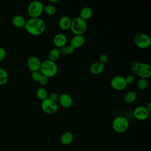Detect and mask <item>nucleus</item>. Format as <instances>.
<instances>
[{
  "label": "nucleus",
  "instance_id": "obj_1",
  "mask_svg": "<svg viewBox=\"0 0 151 151\" xmlns=\"http://www.w3.org/2000/svg\"><path fill=\"white\" fill-rule=\"evenodd\" d=\"M24 28L29 34L38 36L44 33L46 24L45 21L40 18H30L26 21Z\"/></svg>",
  "mask_w": 151,
  "mask_h": 151
},
{
  "label": "nucleus",
  "instance_id": "obj_2",
  "mask_svg": "<svg viewBox=\"0 0 151 151\" xmlns=\"http://www.w3.org/2000/svg\"><path fill=\"white\" fill-rule=\"evenodd\" d=\"M130 69L141 78L147 79L151 76V67L147 63L132 61L130 63Z\"/></svg>",
  "mask_w": 151,
  "mask_h": 151
},
{
  "label": "nucleus",
  "instance_id": "obj_3",
  "mask_svg": "<svg viewBox=\"0 0 151 151\" xmlns=\"http://www.w3.org/2000/svg\"><path fill=\"white\" fill-rule=\"evenodd\" d=\"M40 71L42 75L47 77H52L55 76L58 71V66L55 62L50 60H46L42 61L41 64Z\"/></svg>",
  "mask_w": 151,
  "mask_h": 151
},
{
  "label": "nucleus",
  "instance_id": "obj_4",
  "mask_svg": "<svg viewBox=\"0 0 151 151\" xmlns=\"http://www.w3.org/2000/svg\"><path fill=\"white\" fill-rule=\"evenodd\" d=\"M87 28V25L86 21L77 17L71 19L70 29L74 35H81L86 32Z\"/></svg>",
  "mask_w": 151,
  "mask_h": 151
},
{
  "label": "nucleus",
  "instance_id": "obj_5",
  "mask_svg": "<svg viewBox=\"0 0 151 151\" xmlns=\"http://www.w3.org/2000/svg\"><path fill=\"white\" fill-rule=\"evenodd\" d=\"M44 6L41 1H33L28 6V14L31 18H40L44 12Z\"/></svg>",
  "mask_w": 151,
  "mask_h": 151
},
{
  "label": "nucleus",
  "instance_id": "obj_6",
  "mask_svg": "<svg viewBox=\"0 0 151 151\" xmlns=\"http://www.w3.org/2000/svg\"><path fill=\"white\" fill-rule=\"evenodd\" d=\"M129 126L128 120L123 116H117L113 121V130L119 133H122L127 130Z\"/></svg>",
  "mask_w": 151,
  "mask_h": 151
},
{
  "label": "nucleus",
  "instance_id": "obj_7",
  "mask_svg": "<svg viewBox=\"0 0 151 151\" xmlns=\"http://www.w3.org/2000/svg\"><path fill=\"white\" fill-rule=\"evenodd\" d=\"M135 45L140 49H146L151 44L150 37L145 33H139L134 37Z\"/></svg>",
  "mask_w": 151,
  "mask_h": 151
},
{
  "label": "nucleus",
  "instance_id": "obj_8",
  "mask_svg": "<svg viewBox=\"0 0 151 151\" xmlns=\"http://www.w3.org/2000/svg\"><path fill=\"white\" fill-rule=\"evenodd\" d=\"M41 106L43 111L48 114H52L58 110L57 102L51 100L48 97L42 101Z\"/></svg>",
  "mask_w": 151,
  "mask_h": 151
},
{
  "label": "nucleus",
  "instance_id": "obj_9",
  "mask_svg": "<svg viewBox=\"0 0 151 151\" xmlns=\"http://www.w3.org/2000/svg\"><path fill=\"white\" fill-rule=\"evenodd\" d=\"M110 86L114 89L120 91L126 87L127 83L124 77L120 76H116L111 79Z\"/></svg>",
  "mask_w": 151,
  "mask_h": 151
},
{
  "label": "nucleus",
  "instance_id": "obj_10",
  "mask_svg": "<svg viewBox=\"0 0 151 151\" xmlns=\"http://www.w3.org/2000/svg\"><path fill=\"white\" fill-rule=\"evenodd\" d=\"M41 64V62L40 58L35 55L30 56L27 60L28 67L31 72L40 71Z\"/></svg>",
  "mask_w": 151,
  "mask_h": 151
},
{
  "label": "nucleus",
  "instance_id": "obj_11",
  "mask_svg": "<svg viewBox=\"0 0 151 151\" xmlns=\"http://www.w3.org/2000/svg\"><path fill=\"white\" fill-rule=\"evenodd\" d=\"M133 116L137 120H145L148 118L149 112L145 106H140L136 107L134 109L133 111Z\"/></svg>",
  "mask_w": 151,
  "mask_h": 151
},
{
  "label": "nucleus",
  "instance_id": "obj_12",
  "mask_svg": "<svg viewBox=\"0 0 151 151\" xmlns=\"http://www.w3.org/2000/svg\"><path fill=\"white\" fill-rule=\"evenodd\" d=\"M67 42V38L65 35L62 33L55 34L53 38V43L56 48H60L65 46Z\"/></svg>",
  "mask_w": 151,
  "mask_h": 151
},
{
  "label": "nucleus",
  "instance_id": "obj_13",
  "mask_svg": "<svg viewBox=\"0 0 151 151\" xmlns=\"http://www.w3.org/2000/svg\"><path fill=\"white\" fill-rule=\"evenodd\" d=\"M58 102L63 107L69 108L72 106L73 99L69 94L63 93L59 96Z\"/></svg>",
  "mask_w": 151,
  "mask_h": 151
},
{
  "label": "nucleus",
  "instance_id": "obj_14",
  "mask_svg": "<svg viewBox=\"0 0 151 151\" xmlns=\"http://www.w3.org/2000/svg\"><path fill=\"white\" fill-rule=\"evenodd\" d=\"M85 42V38L83 35H74L70 41V44L71 45L74 49L82 47Z\"/></svg>",
  "mask_w": 151,
  "mask_h": 151
},
{
  "label": "nucleus",
  "instance_id": "obj_15",
  "mask_svg": "<svg viewBox=\"0 0 151 151\" xmlns=\"http://www.w3.org/2000/svg\"><path fill=\"white\" fill-rule=\"evenodd\" d=\"M71 23V18L68 16L61 17L58 21V26L61 30L66 31L70 29Z\"/></svg>",
  "mask_w": 151,
  "mask_h": 151
},
{
  "label": "nucleus",
  "instance_id": "obj_16",
  "mask_svg": "<svg viewBox=\"0 0 151 151\" xmlns=\"http://www.w3.org/2000/svg\"><path fill=\"white\" fill-rule=\"evenodd\" d=\"M27 20L25 18L20 15H15L12 19V25L17 28H22L24 27L26 24Z\"/></svg>",
  "mask_w": 151,
  "mask_h": 151
},
{
  "label": "nucleus",
  "instance_id": "obj_17",
  "mask_svg": "<svg viewBox=\"0 0 151 151\" xmlns=\"http://www.w3.org/2000/svg\"><path fill=\"white\" fill-rule=\"evenodd\" d=\"M104 70V65L101 64L99 62H96L93 63L90 67V71L91 74L97 75L99 74Z\"/></svg>",
  "mask_w": 151,
  "mask_h": 151
},
{
  "label": "nucleus",
  "instance_id": "obj_18",
  "mask_svg": "<svg viewBox=\"0 0 151 151\" xmlns=\"http://www.w3.org/2000/svg\"><path fill=\"white\" fill-rule=\"evenodd\" d=\"M74 137L73 134L70 132H65L61 136L60 141L64 145H69L73 140Z\"/></svg>",
  "mask_w": 151,
  "mask_h": 151
},
{
  "label": "nucleus",
  "instance_id": "obj_19",
  "mask_svg": "<svg viewBox=\"0 0 151 151\" xmlns=\"http://www.w3.org/2000/svg\"><path fill=\"white\" fill-rule=\"evenodd\" d=\"M93 14L92 9L88 6H85L83 8L80 12V17L84 21H87L91 18Z\"/></svg>",
  "mask_w": 151,
  "mask_h": 151
},
{
  "label": "nucleus",
  "instance_id": "obj_20",
  "mask_svg": "<svg viewBox=\"0 0 151 151\" xmlns=\"http://www.w3.org/2000/svg\"><path fill=\"white\" fill-rule=\"evenodd\" d=\"M60 50L58 48H52L48 54V60L55 62L60 57Z\"/></svg>",
  "mask_w": 151,
  "mask_h": 151
},
{
  "label": "nucleus",
  "instance_id": "obj_21",
  "mask_svg": "<svg viewBox=\"0 0 151 151\" xmlns=\"http://www.w3.org/2000/svg\"><path fill=\"white\" fill-rule=\"evenodd\" d=\"M137 98L136 93L133 91H129L124 95V100L127 103L134 102Z\"/></svg>",
  "mask_w": 151,
  "mask_h": 151
},
{
  "label": "nucleus",
  "instance_id": "obj_22",
  "mask_svg": "<svg viewBox=\"0 0 151 151\" xmlns=\"http://www.w3.org/2000/svg\"><path fill=\"white\" fill-rule=\"evenodd\" d=\"M47 95L48 92L47 90L43 87H40L36 91V96L42 101L47 98Z\"/></svg>",
  "mask_w": 151,
  "mask_h": 151
},
{
  "label": "nucleus",
  "instance_id": "obj_23",
  "mask_svg": "<svg viewBox=\"0 0 151 151\" xmlns=\"http://www.w3.org/2000/svg\"><path fill=\"white\" fill-rule=\"evenodd\" d=\"M8 80V74L6 71L2 68H0V86L5 84Z\"/></svg>",
  "mask_w": 151,
  "mask_h": 151
},
{
  "label": "nucleus",
  "instance_id": "obj_24",
  "mask_svg": "<svg viewBox=\"0 0 151 151\" xmlns=\"http://www.w3.org/2000/svg\"><path fill=\"white\" fill-rule=\"evenodd\" d=\"M44 12L48 15L52 16L55 14L57 9L53 5H47L44 6Z\"/></svg>",
  "mask_w": 151,
  "mask_h": 151
},
{
  "label": "nucleus",
  "instance_id": "obj_25",
  "mask_svg": "<svg viewBox=\"0 0 151 151\" xmlns=\"http://www.w3.org/2000/svg\"><path fill=\"white\" fill-rule=\"evenodd\" d=\"M148 84H149V83H148L147 79L140 78L137 81V86L139 90H145V89L147 88Z\"/></svg>",
  "mask_w": 151,
  "mask_h": 151
},
{
  "label": "nucleus",
  "instance_id": "obj_26",
  "mask_svg": "<svg viewBox=\"0 0 151 151\" xmlns=\"http://www.w3.org/2000/svg\"><path fill=\"white\" fill-rule=\"evenodd\" d=\"M41 76H42V74L40 71L32 72L31 78L33 80V81H34L35 82H38Z\"/></svg>",
  "mask_w": 151,
  "mask_h": 151
},
{
  "label": "nucleus",
  "instance_id": "obj_27",
  "mask_svg": "<svg viewBox=\"0 0 151 151\" xmlns=\"http://www.w3.org/2000/svg\"><path fill=\"white\" fill-rule=\"evenodd\" d=\"M108 61V56L105 54H103L101 55H100V56L99 57V63H100L102 64H106Z\"/></svg>",
  "mask_w": 151,
  "mask_h": 151
},
{
  "label": "nucleus",
  "instance_id": "obj_28",
  "mask_svg": "<svg viewBox=\"0 0 151 151\" xmlns=\"http://www.w3.org/2000/svg\"><path fill=\"white\" fill-rule=\"evenodd\" d=\"M6 55V51L4 47H0V63L2 62Z\"/></svg>",
  "mask_w": 151,
  "mask_h": 151
},
{
  "label": "nucleus",
  "instance_id": "obj_29",
  "mask_svg": "<svg viewBox=\"0 0 151 151\" xmlns=\"http://www.w3.org/2000/svg\"><path fill=\"white\" fill-rule=\"evenodd\" d=\"M59 95L58 93H55V92H52L51 93H50V96H49V99H50L51 100L57 102V101H58V99H59Z\"/></svg>",
  "mask_w": 151,
  "mask_h": 151
},
{
  "label": "nucleus",
  "instance_id": "obj_30",
  "mask_svg": "<svg viewBox=\"0 0 151 151\" xmlns=\"http://www.w3.org/2000/svg\"><path fill=\"white\" fill-rule=\"evenodd\" d=\"M48 81V78L47 77L45 76L42 75V76L41 77V78H40V79L38 83H39L41 86H45V85H46V84H47Z\"/></svg>",
  "mask_w": 151,
  "mask_h": 151
},
{
  "label": "nucleus",
  "instance_id": "obj_31",
  "mask_svg": "<svg viewBox=\"0 0 151 151\" xmlns=\"http://www.w3.org/2000/svg\"><path fill=\"white\" fill-rule=\"evenodd\" d=\"M65 50H66V52H67V55L72 54L74 52V50H75L74 48L70 44H68V45L65 46Z\"/></svg>",
  "mask_w": 151,
  "mask_h": 151
},
{
  "label": "nucleus",
  "instance_id": "obj_32",
  "mask_svg": "<svg viewBox=\"0 0 151 151\" xmlns=\"http://www.w3.org/2000/svg\"><path fill=\"white\" fill-rule=\"evenodd\" d=\"M124 78H125V80H126V82L127 84L133 83L134 82V77L132 75H128L126 77H124Z\"/></svg>",
  "mask_w": 151,
  "mask_h": 151
},
{
  "label": "nucleus",
  "instance_id": "obj_33",
  "mask_svg": "<svg viewBox=\"0 0 151 151\" xmlns=\"http://www.w3.org/2000/svg\"><path fill=\"white\" fill-rule=\"evenodd\" d=\"M145 107L147 110V111L150 113L151 111V102H149Z\"/></svg>",
  "mask_w": 151,
  "mask_h": 151
},
{
  "label": "nucleus",
  "instance_id": "obj_34",
  "mask_svg": "<svg viewBox=\"0 0 151 151\" xmlns=\"http://www.w3.org/2000/svg\"><path fill=\"white\" fill-rule=\"evenodd\" d=\"M48 2H51V3H54V2H58V0H50V1H48Z\"/></svg>",
  "mask_w": 151,
  "mask_h": 151
}]
</instances>
